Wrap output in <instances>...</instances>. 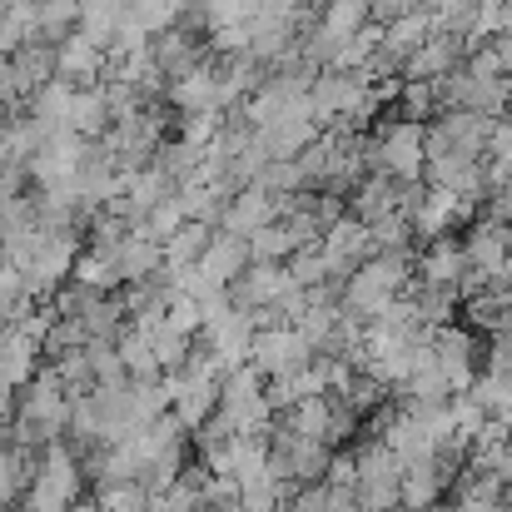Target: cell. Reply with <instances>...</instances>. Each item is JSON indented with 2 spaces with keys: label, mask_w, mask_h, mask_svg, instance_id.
Masks as SVG:
<instances>
[{
  "label": "cell",
  "mask_w": 512,
  "mask_h": 512,
  "mask_svg": "<svg viewBox=\"0 0 512 512\" xmlns=\"http://www.w3.org/2000/svg\"><path fill=\"white\" fill-rule=\"evenodd\" d=\"M80 493H85V468H80L75 448L50 443L35 458V473L20 493V512H70L80 503Z\"/></svg>",
  "instance_id": "6da1fadb"
},
{
  "label": "cell",
  "mask_w": 512,
  "mask_h": 512,
  "mask_svg": "<svg viewBox=\"0 0 512 512\" xmlns=\"http://www.w3.org/2000/svg\"><path fill=\"white\" fill-rule=\"evenodd\" d=\"M398 478H403V463L373 438L363 453H353V508L398 512Z\"/></svg>",
  "instance_id": "7a4b0ae2"
},
{
  "label": "cell",
  "mask_w": 512,
  "mask_h": 512,
  "mask_svg": "<svg viewBox=\"0 0 512 512\" xmlns=\"http://www.w3.org/2000/svg\"><path fill=\"white\" fill-rule=\"evenodd\" d=\"M249 363L264 378H284V373H299V368L314 363V343L304 339L294 324H264L249 339Z\"/></svg>",
  "instance_id": "3957f363"
},
{
  "label": "cell",
  "mask_w": 512,
  "mask_h": 512,
  "mask_svg": "<svg viewBox=\"0 0 512 512\" xmlns=\"http://www.w3.org/2000/svg\"><path fill=\"white\" fill-rule=\"evenodd\" d=\"M100 512H150V493H145L140 483L100 488Z\"/></svg>",
  "instance_id": "277c9868"
},
{
  "label": "cell",
  "mask_w": 512,
  "mask_h": 512,
  "mask_svg": "<svg viewBox=\"0 0 512 512\" xmlns=\"http://www.w3.org/2000/svg\"><path fill=\"white\" fill-rule=\"evenodd\" d=\"M0 512H10V508H5V503H0Z\"/></svg>",
  "instance_id": "5b68a950"
}]
</instances>
